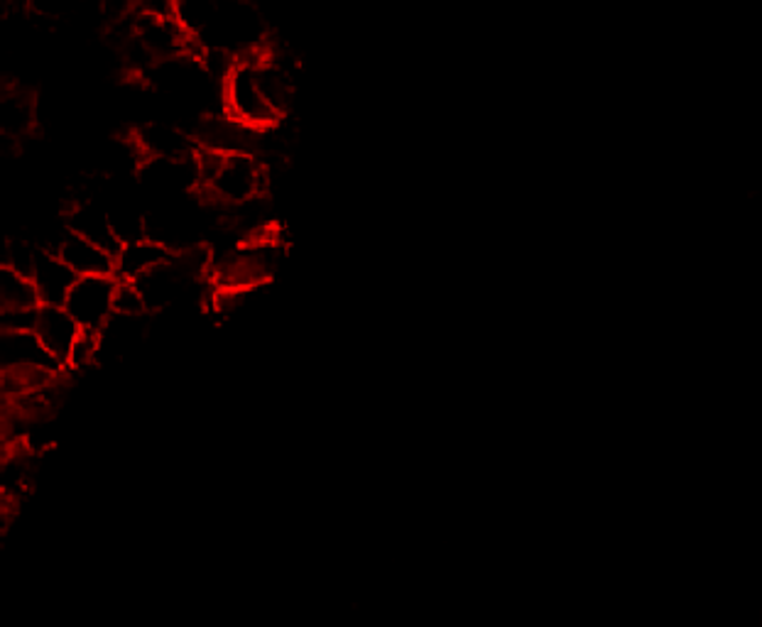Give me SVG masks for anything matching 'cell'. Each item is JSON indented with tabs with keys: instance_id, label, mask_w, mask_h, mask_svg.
<instances>
[{
	"instance_id": "13",
	"label": "cell",
	"mask_w": 762,
	"mask_h": 627,
	"mask_svg": "<svg viewBox=\"0 0 762 627\" xmlns=\"http://www.w3.org/2000/svg\"><path fill=\"white\" fill-rule=\"evenodd\" d=\"M218 5L221 0H175V17L195 40H201L214 25Z\"/></svg>"
},
{
	"instance_id": "11",
	"label": "cell",
	"mask_w": 762,
	"mask_h": 627,
	"mask_svg": "<svg viewBox=\"0 0 762 627\" xmlns=\"http://www.w3.org/2000/svg\"><path fill=\"white\" fill-rule=\"evenodd\" d=\"M37 121L35 101L21 89H8L0 99V133L5 140H21L30 135Z\"/></svg>"
},
{
	"instance_id": "8",
	"label": "cell",
	"mask_w": 762,
	"mask_h": 627,
	"mask_svg": "<svg viewBox=\"0 0 762 627\" xmlns=\"http://www.w3.org/2000/svg\"><path fill=\"white\" fill-rule=\"evenodd\" d=\"M172 250L162 246L160 240L142 236L128 240L118 248L115 253V277L128 279V283H138L145 275H150L152 269H158L162 263H167Z\"/></svg>"
},
{
	"instance_id": "17",
	"label": "cell",
	"mask_w": 762,
	"mask_h": 627,
	"mask_svg": "<svg viewBox=\"0 0 762 627\" xmlns=\"http://www.w3.org/2000/svg\"><path fill=\"white\" fill-rule=\"evenodd\" d=\"M37 309H25V312H3V331H35Z\"/></svg>"
},
{
	"instance_id": "7",
	"label": "cell",
	"mask_w": 762,
	"mask_h": 627,
	"mask_svg": "<svg viewBox=\"0 0 762 627\" xmlns=\"http://www.w3.org/2000/svg\"><path fill=\"white\" fill-rule=\"evenodd\" d=\"M30 279L35 283L37 294H40L42 304H57L64 306L66 297H70L74 283L79 277L74 275V269L64 263V260L54 253V250L40 248L37 253L35 267L30 273Z\"/></svg>"
},
{
	"instance_id": "15",
	"label": "cell",
	"mask_w": 762,
	"mask_h": 627,
	"mask_svg": "<svg viewBox=\"0 0 762 627\" xmlns=\"http://www.w3.org/2000/svg\"><path fill=\"white\" fill-rule=\"evenodd\" d=\"M27 13L37 21H64V17H70L76 8H79L82 0H23Z\"/></svg>"
},
{
	"instance_id": "16",
	"label": "cell",
	"mask_w": 762,
	"mask_h": 627,
	"mask_svg": "<svg viewBox=\"0 0 762 627\" xmlns=\"http://www.w3.org/2000/svg\"><path fill=\"white\" fill-rule=\"evenodd\" d=\"M148 302L140 292L138 283H128V279H118V292H115V314H130L140 316L148 314Z\"/></svg>"
},
{
	"instance_id": "6",
	"label": "cell",
	"mask_w": 762,
	"mask_h": 627,
	"mask_svg": "<svg viewBox=\"0 0 762 627\" xmlns=\"http://www.w3.org/2000/svg\"><path fill=\"white\" fill-rule=\"evenodd\" d=\"M54 253L74 269L76 277L115 273V255L111 250H105L99 243H93V240L74 234V230H66L60 243H57Z\"/></svg>"
},
{
	"instance_id": "14",
	"label": "cell",
	"mask_w": 762,
	"mask_h": 627,
	"mask_svg": "<svg viewBox=\"0 0 762 627\" xmlns=\"http://www.w3.org/2000/svg\"><path fill=\"white\" fill-rule=\"evenodd\" d=\"M101 359V334L99 331H82L79 341L74 343V351L66 361V368L84 371L91 363H99Z\"/></svg>"
},
{
	"instance_id": "12",
	"label": "cell",
	"mask_w": 762,
	"mask_h": 627,
	"mask_svg": "<svg viewBox=\"0 0 762 627\" xmlns=\"http://www.w3.org/2000/svg\"><path fill=\"white\" fill-rule=\"evenodd\" d=\"M0 302H3V312H25V309L42 304L33 279L5 265L0 267Z\"/></svg>"
},
{
	"instance_id": "2",
	"label": "cell",
	"mask_w": 762,
	"mask_h": 627,
	"mask_svg": "<svg viewBox=\"0 0 762 627\" xmlns=\"http://www.w3.org/2000/svg\"><path fill=\"white\" fill-rule=\"evenodd\" d=\"M258 54L240 57L234 64V70H230L224 79L221 93H224L226 115H230V118L246 125L250 130H270L279 123V113L275 111V105L267 101L263 86L258 81Z\"/></svg>"
},
{
	"instance_id": "3",
	"label": "cell",
	"mask_w": 762,
	"mask_h": 627,
	"mask_svg": "<svg viewBox=\"0 0 762 627\" xmlns=\"http://www.w3.org/2000/svg\"><path fill=\"white\" fill-rule=\"evenodd\" d=\"M115 292H118L115 275L79 277L66 297L64 309L84 331H101L115 314Z\"/></svg>"
},
{
	"instance_id": "10",
	"label": "cell",
	"mask_w": 762,
	"mask_h": 627,
	"mask_svg": "<svg viewBox=\"0 0 762 627\" xmlns=\"http://www.w3.org/2000/svg\"><path fill=\"white\" fill-rule=\"evenodd\" d=\"M3 368L64 371V365L45 349L35 331H3Z\"/></svg>"
},
{
	"instance_id": "5",
	"label": "cell",
	"mask_w": 762,
	"mask_h": 627,
	"mask_svg": "<svg viewBox=\"0 0 762 627\" xmlns=\"http://www.w3.org/2000/svg\"><path fill=\"white\" fill-rule=\"evenodd\" d=\"M82 331H84L82 326L76 324L74 316L66 312L64 306L40 304V309H37L35 336L42 341L45 349L64 365V368L74 351V343L79 341Z\"/></svg>"
},
{
	"instance_id": "4",
	"label": "cell",
	"mask_w": 762,
	"mask_h": 627,
	"mask_svg": "<svg viewBox=\"0 0 762 627\" xmlns=\"http://www.w3.org/2000/svg\"><path fill=\"white\" fill-rule=\"evenodd\" d=\"M135 142L142 152L145 160L165 158V160H182L191 158L199 152V142L195 135L182 128L175 121H148L135 135Z\"/></svg>"
},
{
	"instance_id": "1",
	"label": "cell",
	"mask_w": 762,
	"mask_h": 627,
	"mask_svg": "<svg viewBox=\"0 0 762 627\" xmlns=\"http://www.w3.org/2000/svg\"><path fill=\"white\" fill-rule=\"evenodd\" d=\"M197 165L204 195L221 206H240L265 191V167L253 152H216L199 148Z\"/></svg>"
},
{
	"instance_id": "9",
	"label": "cell",
	"mask_w": 762,
	"mask_h": 627,
	"mask_svg": "<svg viewBox=\"0 0 762 627\" xmlns=\"http://www.w3.org/2000/svg\"><path fill=\"white\" fill-rule=\"evenodd\" d=\"M66 228L74 230V234L84 236V238L93 240V243H99L105 250H111L113 255L118 253V248L123 246L121 238L115 236L109 209L99 206L91 199L79 201V204L70 211V216H66Z\"/></svg>"
},
{
	"instance_id": "18",
	"label": "cell",
	"mask_w": 762,
	"mask_h": 627,
	"mask_svg": "<svg viewBox=\"0 0 762 627\" xmlns=\"http://www.w3.org/2000/svg\"><path fill=\"white\" fill-rule=\"evenodd\" d=\"M82 3H105V0H82Z\"/></svg>"
}]
</instances>
